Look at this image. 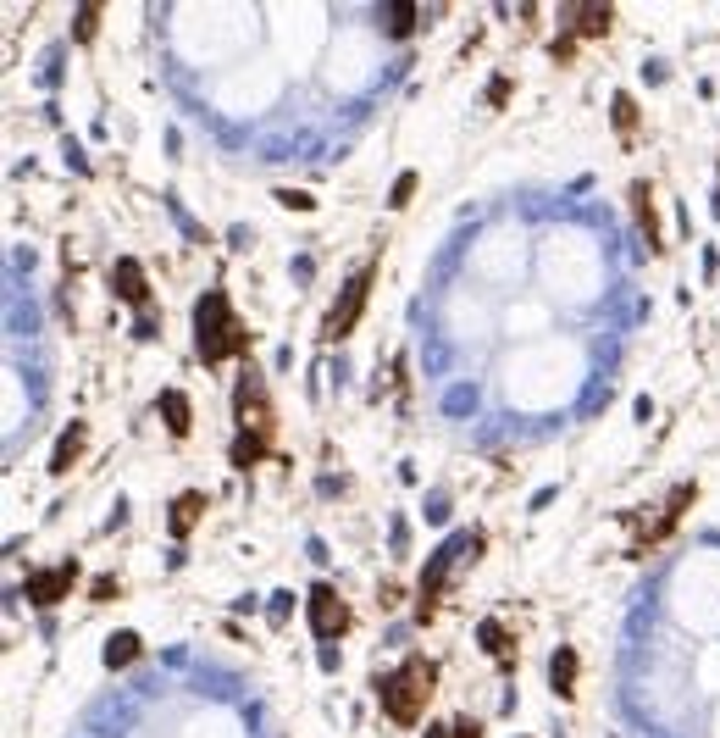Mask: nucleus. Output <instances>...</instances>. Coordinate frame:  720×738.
<instances>
[{
	"instance_id": "f257e3e1",
	"label": "nucleus",
	"mask_w": 720,
	"mask_h": 738,
	"mask_svg": "<svg viewBox=\"0 0 720 738\" xmlns=\"http://www.w3.org/2000/svg\"><path fill=\"white\" fill-rule=\"evenodd\" d=\"M194 345H200V361L205 367H222L228 356H244L250 350V333L233 317V306H228L222 289L200 295V306H194Z\"/></svg>"
},
{
	"instance_id": "f03ea898",
	"label": "nucleus",
	"mask_w": 720,
	"mask_h": 738,
	"mask_svg": "<svg viewBox=\"0 0 720 738\" xmlns=\"http://www.w3.org/2000/svg\"><path fill=\"white\" fill-rule=\"evenodd\" d=\"M432 683H438V666H432L427 655H410L394 678H383L377 683V700H383V716L394 722V727H410L421 711H427V700H432Z\"/></svg>"
},
{
	"instance_id": "7ed1b4c3",
	"label": "nucleus",
	"mask_w": 720,
	"mask_h": 738,
	"mask_svg": "<svg viewBox=\"0 0 720 738\" xmlns=\"http://www.w3.org/2000/svg\"><path fill=\"white\" fill-rule=\"evenodd\" d=\"M366 295H372V261L360 266V273H355V278L344 284V295L333 300V317H327V327H322L327 339H344V333H349V327L360 322V311H366Z\"/></svg>"
},
{
	"instance_id": "20e7f679",
	"label": "nucleus",
	"mask_w": 720,
	"mask_h": 738,
	"mask_svg": "<svg viewBox=\"0 0 720 738\" xmlns=\"http://www.w3.org/2000/svg\"><path fill=\"white\" fill-rule=\"evenodd\" d=\"M311 628H316V639H322V644L344 639V628H349V606L338 599V588H333V583H316V588H311Z\"/></svg>"
},
{
	"instance_id": "39448f33",
	"label": "nucleus",
	"mask_w": 720,
	"mask_h": 738,
	"mask_svg": "<svg viewBox=\"0 0 720 738\" xmlns=\"http://www.w3.org/2000/svg\"><path fill=\"white\" fill-rule=\"evenodd\" d=\"M72 583H78V566H45V572H28V606H39V611H50L56 606V599L72 588Z\"/></svg>"
},
{
	"instance_id": "423d86ee",
	"label": "nucleus",
	"mask_w": 720,
	"mask_h": 738,
	"mask_svg": "<svg viewBox=\"0 0 720 738\" xmlns=\"http://www.w3.org/2000/svg\"><path fill=\"white\" fill-rule=\"evenodd\" d=\"M111 295L128 300V306H150V278H144V266H139L133 255H122V261L111 266Z\"/></svg>"
},
{
	"instance_id": "0eeeda50",
	"label": "nucleus",
	"mask_w": 720,
	"mask_h": 738,
	"mask_svg": "<svg viewBox=\"0 0 720 738\" xmlns=\"http://www.w3.org/2000/svg\"><path fill=\"white\" fill-rule=\"evenodd\" d=\"M565 12H571V34L582 39H604L615 23V6H604V0H582V6H565Z\"/></svg>"
},
{
	"instance_id": "6e6552de",
	"label": "nucleus",
	"mask_w": 720,
	"mask_h": 738,
	"mask_svg": "<svg viewBox=\"0 0 720 738\" xmlns=\"http://www.w3.org/2000/svg\"><path fill=\"white\" fill-rule=\"evenodd\" d=\"M632 212H637L648 255H660V217H654V194H648V183H632Z\"/></svg>"
},
{
	"instance_id": "1a4fd4ad",
	"label": "nucleus",
	"mask_w": 720,
	"mask_h": 738,
	"mask_svg": "<svg viewBox=\"0 0 720 738\" xmlns=\"http://www.w3.org/2000/svg\"><path fill=\"white\" fill-rule=\"evenodd\" d=\"M549 689H554L560 700L576 694V650H554V655H549Z\"/></svg>"
},
{
	"instance_id": "9d476101",
	"label": "nucleus",
	"mask_w": 720,
	"mask_h": 738,
	"mask_svg": "<svg viewBox=\"0 0 720 738\" xmlns=\"http://www.w3.org/2000/svg\"><path fill=\"white\" fill-rule=\"evenodd\" d=\"M200 511H205V494H200V489H183V494L172 500V533H178V539L200 522Z\"/></svg>"
},
{
	"instance_id": "9b49d317",
	"label": "nucleus",
	"mask_w": 720,
	"mask_h": 738,
	"mask_svg": "<svg viewBox=\"0 0 720 738\" xmlns=\"http://www.w3.org/2000/svg\"><path fill=\"white\" fill-rule=\"evenodd\" d=\"M239 417H244V422L255 417V422L266 428V389H261V378H250V372H244V383H239Z\"/></svg>"
},
{
	"instance_id": "f8f14e48",
	"label": "nucleus",
	"mask_w": 720,
	"mask_h": 738,
	"mask_svg": "<svg viewBox=\"0 0 720 738\" xmlns=\"http://www.w3.org/2000/svg\"><path fill=\"white\" fill-rule=\"evenodd\" d=\"M156 406H161V417H167V428H172V433L183 439V433H189V394H183V389H167V394L156 400Z\"/></svg>"
},
{
	"instance_id": "ddd939ff",
	"label": "nucleus",
	"mask_w": 720,
	"mask_h": 738,
	"mask_svg": "<svg viewBox=\"0 0 720 738\" xmlns=\"http://www.w3.org/2000/svg\"><path fill=\"white\" fill-rule=\"evenodd\" d=\"M139 650H144L139 633H111V639H106V666H111V672H117V666H133Z\"/></svg>"
},
{
	"instance_id": "4468645a",
	"label": "nucleus",
	"mask_w": 720,
	"mask_h": 738,
	"mask_svg": "<svg viewBox=\"0 0 720 738\" xmlns=\"http://www.w3.org/2000/svg\"><path fill=\"white\" fill-rule=\"evenodd\" d=\"M477 639H482V650H488V655H499L504 666H510V660H516V639H510V633H504L499 622H482V628H477Z\"/></svg>"
},
{
	"instance_id": "2eb2a0df",
	"label": "nucleus",
	"mask_w": 720,
	"mask_h": 738,
	"mask_svg": "<svg viewBox=\"0 0 720 738\" xmlns=\"http://www.w3.org/2000/svg\"><path fill=\"white\" fill-rule=\"evenodd\" d=\"M383 12H388V17H383V28H388L394 39H405V34L416 28V12H421V6H410V0H388Z\"/></svg>"
},
{
	"instance_id": "dca6fc26",
	"label": "nucleus",
	"mask_w": 720,
	"mask_h": 738,
	"mask_svg": "<svg viewBox=\"0 0 720 738\" xmlns=\"http://www.w3.org/2000/svg\"><path fill=\"white\" fill-rule=\"evenodd\" d=\"M78 450H84V428H67L61 444H56V455H50V473H67V466L78 461Z\"/></svg>"
},
{
	"instance_id": "f3484780",
	"label": "nucleus",
	"mask_w": 720,
	"mask_h": 738,
	"mask_svg": "<svg viewBox=\"0 0 720 738\" xmlns=\"http://www.w3.org/2000/svg\"><path fill=\"white\" fill-rule=\"evenodd\" d=\"M266 455V433H239L233 439V466H255Z\"/></svg>"
},
{
	"instance_id": "a211bd4d",
	"label": "nucleus",
	"mask_w": 720,
	"mask_h": 738,
	"mask_svg": "<svg viewBox=\"0 0 720 738\" xmlns=\"http://www.w3.org/2000/svg\"><path fill=\"white\" fill-rule=\"evenodd\" d=\"M100 12H106V6H95V0H89V6H78V28H72V34H78V39H95V28H100Z\"/></svg>"
},
{
	"instance_id": "6ab92c4d",
	"label": "nucleus",
	"mask_w": 720,
	"mask_h": 738,
	"mask_svg": "<svg viewBox=\"0 0 720 738\" xmlns=\"http://www.w3.org/2000/svg\"><path fill=\"white\" fill-rule=\"evenodd\" d=\"M637 122V106H632V95H615V128H632Z\"/></svg>"
},
{
	"instance_id": "aec40b11",
	"label": "nucleus",
	"mask_w": 720,
	"mask_h": 738,
	"mask_svg": "<svg viewBox=\"0 0 720 738\" xmlns=\"http://www.w3.org/2000/svg\"><path fill=\"white\" fill-rule=\"evenodd\" d=\"M410 194H416V172H405V178L394 183V194H388V200H394V206H410Z\"/></svg>"
},
{
	"instance_id": "412c9836",
	"label": "nucleus",
	"mask_w": 720,
	"mask_h": 738,
	"mask_svg": "<svg viewBox=\"0 0 720 738\" xmlns=\"http://www.w3.org/2000/svg\"><path fill=\"white\" fill-rule=\"evenodd\" d=\"M504 95H510V78H493V84H488V100L504 106Z\"/></svg>"
},
{
	"instance_id": "4be33fe9",
	"label": "nucleus",
	"mask_w": 720,
	"mask_h": 738,
	"mask_svg": "<svg viewBox=\"0 0 720 738\" xmlns=\"http://www.w3.org/2000/svg\"><path fill=\"white\" fill-rule=\"evenodd\" d=\"M89 594H95V599H111V594H117V577H95V588H89Z\"/></svg>"
},
{
	"instance_id": "5701e85b",
	"label": "nucleus",
	"mask_w": 720,
	"mask_h": 738,
	"mask_svg": "<svg viewBox=\"0 0 720 738\" xmlns=\"http://www.w3.org/2000/svg\"><path fill=\"white\" fill-rule=\"evenodd\" d=\"M455 738H482V727L477 722H455Z\"/></svg>"
},
{
	"instance_id": "b1692460",
	"label": "nucleus",
	"mask_w": 720,
	"mask_h": 738,
	"mask_svg": "<svg viewBox=\"0 0 720 738\" xmlns=\"http://www.w3.org/2000/svg\"><path fill=\"white\" fill-rule=\"evenodd\" d=\"M427 738H455V733H444V727H432V733H427Z\"/></svg>"
}]
</instances>
